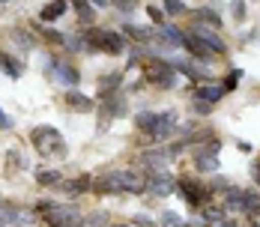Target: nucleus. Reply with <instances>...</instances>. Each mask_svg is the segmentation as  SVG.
I'll list each match as a JSON object with an SVG mask.
<instances>
[{"instance_id":"1","label":"nucleus","mask_w":260,"mask_h":227,"mask_svg":"<svg viewBox=\"0 0 260 227\" xmlns=\"http://www.w3.org/2000/svg\"><path fill=\"white\" fill-rule=\"evenodd\" d=\"M30 144H33V150L39 152L45 161H63L66 155H69V144H66V138L60 135V128L54 126H33L30 128Z\"/></svg>"},{"instance_id":"2","label":"nucleus","mask_w":260,"mask_h":227,"mask_svg":"<svg viewBox=\"0 0 260 227\" xmlns=\"http://www.w3.org/2000/svg\"><path fill=\"white\" fill-rule=\"evenodd\" d=\"M87 54H108V57H120L129 51V36L108 30V27H87Z\"/></svg>"},{"instance_id":"3","label":"nucleus","mask_w":260,"mask_h":227,"mask_svg":"<svg viewBox=\"0 0 260 227\" xmlns=\"http://www.w3.org/2000/svg\"><path fill=\"white\" fill-rule=\"evenodd\" d=\"M45 78L63 90H78L81 84L78 66L69 63V57H57V54H45Z\"/></svg>"},{"instance_id":"4","label":"nucleus","mask_w":260,"mask_h":227,"mask_svg":"<svg viewBox=\"0 0 260 227\" xmlns=\"http://www.w3.org/2000/svg\"><path fill=\"white\" fill-rule=\"evenodd\" d=\"M141 75H144V81H147V87H156V90H174L180 72H177V66H174L171 60H165V57H150V60L144 63Z\"/></svg>"},{"instance_id":"5","label":"nucleus","mask_w":260,"mask_h":227,"mask_svg":"<svg viewBox=\"0 0 260 227\" xmlns=\"http://www.w3.org/2000/svg\"><path fill=\"white\" fill-rule=\"evenodd\" d=\"M177 191L182 194V201L188 203V209H194V212H201L207 203H212V191H209V185L204 182V179H198L194 174L188 177V174H182L180 179H177Z\"/></svg>"},{"instance_id":"6","label":"nucleus","mask_w":260,"mask_h":227,"mask_svg":"<svg viewBox=\"0 0 260 227\" xmlns=\"http://www.w3.org/2000/svg\"><path fill=\"white\" fill-rule=\"evenodd\" d=\"M96 102H99V117H102V123L99 128L108 126V120H120V117H126V93L123 90H99L96 93Z\"/></svg>"},{"instance_id":"7","label":"nucleus","mask_w":260,"mask_h":227,"mask_svg":"<svg viewBox=\"0 0 260 227\" xmlns=\"http://www.w3.org/2000/svg\"><path fill=\"white\" fill-rule=\"evenodd\" d=\"M177 132H180V117H177V111H156V126L150 132V138H153L156 144H168V141H174Z\"/></svg>"},{"instance_id":"8","label":"nucleus","mask_w":260,"mask_h":227,"mask_svg":"<svg viewBox=\"0 0 260 227\" xmlns=\"http://www.w3.org/2000/svg\"><path fill=\"white\" fill-rule=\"evenodd\" d=\"M185 33H188V36H198V39H201V42H204L215 57H224V54H228V42H224V39H221V33H218V30H212V27L191 21Z\"/></svg>"},{"instance_id":"9","label":"nucleus","mask_w":260,"mask_h":227,"mask_svg":"<svg viewBox=\"0 0 260 227\" xmlns=\"http://www.w3.org/2000/svg\"><path fill=\"white\" fill-rule=\"evenodd\" d=\"M144 191L150 198H168L177 191V177H171V171H158L144 177Z\"/></svg>"},{"instance_id":"10","label":"nucleus","mask_w":260,"mask_h":227,"mask_svg":"<svg viewBox=\"0 0 260 227\" xmlns=\"http://www.w3.org/2000/svg\"><path fill=\"white\" fill-rule=\"evenodd\" d=\"M36 218V212H27V209H21L18 203L12 201H0V224L6 227H18V224H30Z\"/></svg>"},{"instance_id":"11","label":"nucleus","mask_w":260,"mask_h":227,"mask_svg":"<svg viewBox=\"0 0 260 227\" xmlns=\"http://www.w3.org/2000/svg\"><path fill=\"white\" fill-rule=\"evenodd\" d=\"M6 39L21 51V54H30V51L39 48V36H33L27 27H9V30H6Z\"/></svg>"},{"instance_id":"12","label":"nucleus","mask_w":260,"mask_h":227,"mask_svg":"<svg viewBox=\"0 0 260 227\" xmlns=\"http://www.w3.org/2000/svg\"><path fill=\"white\" fill-rule=\"evenodd\" d=\"M191 168L194 174H218V155L201 147H191Z\"/></svg>"},{"instance_id":"13","label":"nucleus","mask_w":260,"mask_h":227,"mask_svg":"<svg viewBox=\"0 0 260 227\" xmlns=\"http://www.w3.org/2000/svg\"><path fill=\"white\" fill-rule=\"evenodd\" d=\"M57 188H60L63 194H69V198L75 201V198H81V194L93 191V177H87V174H84V177H75V179H63V182H60Z\"/></svg>"},{"instance_id":"14","label":"nucleus","mask_w":260,"mask_h":227,"mask_svg":"<svg viewBox=\"0 0 260 227\" xmlns=\"http://www.w3.org/2000/svg\"><path fill=\"white\" fill-rule=\"evenodd\" d=\"M6 177H18V174H24V171H30V161L24 158V152L18 150V147H12V150H6Z\"/></svg>"},{"instance_id":"15","label":"nucleus","mask_w":260,"mask_h":227,"mask_svg":"<svg viewBox=\"0 0 260 227\" xmlns=\"http://www.w3.org/2000/svg\"><path fill=\"white\" fill-rule=\"evenodd\" d=\"M63 102L69 105L72 114H90V111H93V99L84 96L81 90H63Z\"/></svg>"},{"instance_id":"16","label":"nucleus","mask_w":260,"mask_h":227,"mask_svg":"<svg viewBox=\"0 0 260 227\" xmlns=\"http://www.w3.org/2000/svg\"><path fill=\"white\" fill-rule=\"evenodd\" d=\"M171 63L177 66V72L185 75L188 81H209V69H198V63H191V60H182V57H171Z\"/></svg>"},{"instance_id":"17","label":"nucleus","mask_w":260,"mask_h":227,"mask_svg":"<svg viewBox=\"0 0 260 227\" xmlns=\"http://www.w3.org/2000/svg\"><path fill=\"white\" fill-rule=\"evenodd\" d=\"M182 48L188 51V57H194L198 63H212V57H215V54H212V51H209L207 45L198 39V36H188V33H185V42H182Z\"/></svg>"},{"instance_id":"18","label":"nucleus","mask_w":260,"mask_h":227,"mask_svg":"<svg viewBox=\"0 0 260 227\" xmlns=\"http://www.w3.org/2000/svg\"><path fill=\"white\" fill-rule=\"evenodd\" d=\"M0 72L6 78H21L24 75V63H21V57H15V54H9V51H0Z\"/></svg>"},{"instance_id":"19","label":"nucleus","mask_w":260,"mask_h":227,"mask_svg":"<svg viewBox=\"0 0 260 227\" xmlns=\"http://www.w3.org/2000/svg\"><path fill=\"white\" fill-rule=\"evenodd\" d=\"M66 9H69V0H51L39 9V18H42V24H54L66 15Z\"/></svg>"},{"instance_id":"20","label":"nucleus","mask_w":260,"mask_h":227,"mask_svg":"<svg viewBox=\"0 0 260 227\" xmlns=\"http://www.w3.org/2000/svg\"><path fill=\"white\" fill-rule=\"evenodd\" d=\"M242 198H245V188H239V185L231 182L228 191L221 194V206H224L228 212H236V215H239V212H242Z\"/></svg>"},{"instance_id":"21","label":"nucleus","mask_w":260,"mask_h":227,"mask_svg":"<svg viewBox=\"0 0 260 227\" xmlns=\"http://www.w3.org/2000/svg\"><path fill=\"white\" fill-rule=\"evenodd\" d=\"M194 99H204L209 105H215V102H221L228 96V90L221 87V84H201V87H194V93H191Z\"/></svg>"},{"instance_id":"22","label":"nucleus","mask_w":260,"mask_h":227,"mask_svg":"<svg viewBox=\"0 0 260 227\" xmlns=\"http://www.w3.org/2000/svg\"><path fill=\"white\" fill-rule=\"evenodd\" d=\"M158 30V39H165L171 48H182V42H185V30H180L177 24H171V21H165L161 27H156Z\"/></svg>"},{"instance_id":"23","label":"nucleus","mask_w":260,"mask_h":227,"mask_svg":"<svg viewBox=\"0 0 260 227\" xmlns=\"http://www.w3.org/2000/svg\"><path fill=\"white\" fill-rule=\"evenodd\" d=\"M191 21L207 24V27H212V30H221V15H218L212 6H198V9L191 12Z\"/></svg>"},{"instance_id":"24","label":"nucleus","mask_w":260,"mask_h":227,"mask_svg":"<svg viewBox=\"0 0 260 227\" xmlns=\"http://www.w3.org/2000/svg\"><path fill=\"white\" fill-rule=\"evenodd\" d=\"M69 6L75 9V18H78L84 27H93L96 21V9H93V3L90 0H69Z\"/></svg>"},{"instance_id":"25","label":"nucleus","mask_w":260,"mask_h":227,"mask_svg":"<svg viewBox=\"0 0 260 227\" xmlns=\"http://www.w3.org/2000/svg\"><path fill=\"white\" fill-rule=\"evenodd\" d=\"M242 215H248V218H260V188H245V198H242Z\"/></svg>"},{"instance_id":"26","label":"nucleus","mask_w":260,"mask_h":227,"mask_svg":"<svg viewBox=\"0 0 260 227\" xmlns=\"http://www.w3.org/2000/svg\"><path fill=\"white\" fill-rule=\"evenodd\" d=\"M63 179H66L63 171H54V168H39L36 171V185H42V188H57Z\"/></svg>"},{"instance_id":"27","label":"nucleus","mask_w":260,"mask_h":227,"mask_svg":"<svg viewBox=\"0 0 260 227\" xmlns=\"http://www.w3.org/2000/svg\"><path fill=\"white\" fill-rule=\"evenodd\" d=\"M201 218H204L207 224L218 227L224 218H228V209H224V206H215V203H207V206L201 209Z\"/></svg>"},{"instance_id":"28","label":"nucleus","mask_w":260,"mask_h":227,"mask_svg":"<svg viewBox=\"0 0 260 227\" xmlns=\"http://www.w3.org/2000/svg\"><path fill=\"white\" fill-rule=\"evenodd\" d=\"M36 36L48 45H66V33L54 30V27H45V24H36Z\"/></svg>"},{"instance_id":"29","label":"nucleus","mask_w":260,"mask_h":227,"mask_svg":"<svg viewBox=\"0 0 260 227\" xmlns=\"http://www.w3.org/2000/svg\"><path fill=\"white\" fill-rule=\"evenodd\" d=\"M81 227H111V215L105 209H93L81 218Z\"/></svg>"},{"instance_id":"30","label":"nucleus","mask_w":260,"mask_h":227,"mask_svg":"<svg viewBox=\"0 0 260 227\" xmlns=\"http://www.w3.org/2000/svg\"><path fill=\"white\" fill-rule=\"evenodd\" d=\"M135 126H138V132L150 135L153 126H156V111H138V114H135Z\"/></svg>"},{"instance_id":"31","label":"nucleus","mask_w":260,"mask_h":227,"mask_svg":"<svg viewBox=\"0 0 260 227\" xmlns=\"http://www.w3.org/2000/svg\"><path fill=\"white\" fill-rule=\"evenodd\" d=\"M63 48L69 51V54H87V36L84 33H69Z\"/></svg>"},{"instance_id":"32","label":"nucleus","mask_w":260,"mask_h":227,"mask_svg":"<svg viewBox=\"0 0 260 227\" xmlns=\"http://www.w3.org/2000/svg\"><path fill=\"white\" fill-rule=\"evenodd\" d=\"M161 3H165V15H168V18H180V15L188 12V6H185L182 0H161Z\"/></svg>"},{"instance_id":"33","label":"nucleus","mask_w":260,"mask_h":227,"mask_svg":"<svg viewBox=\"0 0 260 227\" xmlns=\"http://www.w3.org/2000/svg\"><path fill=\"white\" fill-rule=\"evenodd\" d=\"M158 224H161V227H188V221H185V218H180L177 212L165 209V212L158 215Z\"/></svg>"},{"instance_id":"34","label":"nucleus","mask_w":260,"mask_h":227,"mask_svg":"<svg viewBox=\"0 0 260 227\" xmlns=\"http://www.w3.org/2000/svg\"><path fill=\"white\" fill-rule=\"evenodd\" d=\"M111 6L120 12V18H123V21H129L132 12H135V6H138V0H111Z\"/></svg>"},{"instance_id":"35","label":"nucleus","mask_w":260,"mask_h":227,"mask_svg":"<svg viewBox=\"0 0 260 227\" xmlns=\"http://www.w3.org/2000/svg\"><path fill=\"white\" fill-rule=\"evenodd\" d=\"M207 185H209V191H212V194H224V191H228V185H231V179L212 174V179H207Z\"/></svg>"},{"instance_id":"36","label":"nucleus","mask_w":260,"mask_h":227,"mask_svg":"<svg viewBox=\"0 0 260 227\" xmlns=\"http://www.w3.org/2000/svg\"><path fill=\"white\" fill-rule=\"evenodd\" d=\"M239 81H242V69H231V72L224 75V81H221V87L231 93V90H236V84H239Z\"/></svg>"},{"instance_id":"37","label":"nucleus","mask_w":260,"mask_h":227,"mask_svg":"<svg viewBox=\"0 0 260 227\" xmlns=\"http://www.w3.org/2000/svg\"><path fill=\"white\" fill-rule=\"evenodd\" d=\"M191 111H194L198 117H209V114H212V105H209V102H204V99H194V96H191Z\"/></svg>"},{"instance_id":"38","label":"nucleus","mask_w":260,"mask_h":227,"mask_svg":"<svg viewBox=\"0 0 260 227\" xmlns=\"http://www.w3.org/2000/svg\"><path fill=\"white\" fill-rule=\"evenodd\" d=\"M147 15H150V21H153L156 27H161V24H165V18H168V15H165V9H158V6H153V3L147 6Z\"/></svg>"},{"instance_id":"39","label":"nucleus","mask_w":260,"mask_h":227,"mask_svg":"<svg viewBox=\"0 0 260 227\" xmlns=\"http://www.w3.org/2000/svg\"><path fill=\"white\" fill-rule=\"evenodd\" d=\"M231 12L236 21H245V0H231Z\"/></svg>"},{"instance_id":"40","label":"nucleus","mask_w":260,"mask_h":227,"mask_svg":"<svg viewBox=\"0 0 260 227\" xmlns=\"http://www.w3.org/2000/svg\"><path fill=\"white\" fill-rule=\"evenodd\" d=\"M132 224H135V227H158L156 221H153V218L147 215V212H138V215L132 218Z\"/></svg>"},{"instance_id":"41","label":"nucleus","mask_w":260,"mask_h":227,"mask_svg":"<svg viewBox=\"0 0 260 227\" xmlns=\"http://www.w3.org/2000/svg\"><path fill=\"white\" fill-rule=\"evenodd\" d=\"M9 128H12V120H9V114L0 108V132H9Z\"/></svg>"},{"instance_id":"42","label":"nucleus","mask_w":260,"mask_h":227,"mask_svg":"<svg viewBox=\"0 0 260 227\" xmlns=\"http://www.w3.org/2000/svg\"><path fill=\"white\" fill-rule=\"evenodd\" d=\"M251 179H254V185H260V165H251Z\"/></svg>"},{"instance_id":"43","label":"nucleus","mask_w":260,"mask_h":227,"mask_svg":"<svg viewBox=\"0 0 260 227\" xmlns=\"http://www.w3.org/2000/svg\"><path fill=\"white\" fill-rule=\"evenodd\" d=\"M218 227H242V224H239L236 218H224V221H221V224H218Z\"/></svg>"},{"instance_id":"44","label":"nucleus","mask_w":260,"mask_h":227,"mask_svg":"<svg viewBox=\"0 0 260 227\" xmlns=\"http://www.w3.org/2000/svg\"><path fill=\"white\" fill-rule=\"evenodd\" d=\"M90 3H93V6H102V9L105 6H111V0H90Z\"/></svg>"},{"instance_id":"45","label":"nucleus","mask_w":260,"mask_h":227,"mask_svg":"<svg viewBox=\"0 0 260 227\" xmlns=\"http://www.w3.org/2000/svg\"><path fill=\"white\" fill-rule=\"evenodd\" d=\"M111 227H135V224H132V221H117V224L111 221Z\"/></svg>"},{"instance_id":"46","label":"nucleus","mask_w":260,"mask_h":227,"mask_svg":"<svg viewBox=\"0 0 260 227\" xmlns=\"http://www.w3.org/2000/svg\"><path fill=\"white\" fill-rule=\"evenodd\" d=\"M6 3H12V0H0V6H6Z\"/></svg>"},{"instance_id":"47","label":"nucleus","mask_w":260,"mask_h":227,"mask_svg":"<svg viewBox=\"0 0 260 227\" xmlns=\"http://www.w3.org/2000/svg\"><path fill=\"white\" fill-rule=\"evenodd\" d=\"M0 201H3V194H0Z\"/></svg>"}]
</instances>
